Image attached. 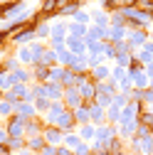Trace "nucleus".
Segmentation results:
<instances>
[{"instance_id":"nucleus-1","label":"nucleus","mask_w":153,"mask_h":155,"mask_svg":"<svg viewBox=\"0 0 153 155\" xmlns=\"http://www.w3.org/2000/svg\"><path fill=\"white\" fill-rule=\"evenodd\" d=\"M106 5L109 8H131L133 0H106Z\"/></svg>"},{"instance_id":"nucleus-2","label":"nucleus","mask_w":153,"mask_h":155,"mask_svg":"<svg viewBox=\"0 0 153 155\" xmlns=\"http://www.w3.org/2000/svg\"><path fill=\"white\" fill-rule=\"evenodd\" d=\"M57 155H69V153L67 150H57Z\"/></svg>"},{"instance_id":"nucleus-3","label":"nucleus","mask_w":153,"mask_h":155,"mask_svg":"<svg viewBox=\"0 0 153 155\" xmlns=\"http://www.w3.org/2000/svg\"><path fill=\"white\" fill-rule=\"evenodd\" d=\"M0 40H3V32H0Z\"/></svg>"}]
</instances>
